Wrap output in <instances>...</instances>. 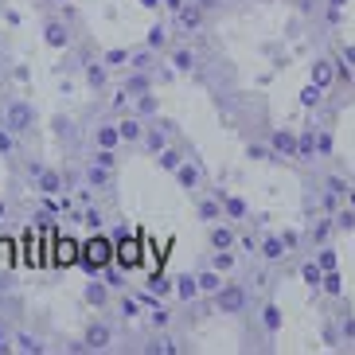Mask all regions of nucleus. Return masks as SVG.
<instances>
[{
  "label": "nucleus",
  "instance_id": "obj_24",
  "mask_svg": "<svg viewBox=\"0 0 355 355\" xmlns=\"http://www.w3.org/2000/svg\"><path fill=\"white\" fill-rule=\"evenodd\" d=\"M199 215H203V219H219V203H215V199L199 203Z\"/></svg>",
  "mask_w": 355,
  "mask_h": 355
},
{
  "label": "nucleus",
  "instance_id": "obj_7",
  "mask_svg": "<svg viewBox=\"0 0 355 355\" xmlns=\"http://www.w3.org/2000/svg\"><path fill=\"white\" fill-rule=\"evenodd\" d=\"M43 40L51 43V47H67V43H71V35H67V28L59 20H51L47 28H43Z\"/></svg>",
  "mask_w": 355,
  "mask_h": 355
},
{
  "label": "nucleus",
  "instance_id": "obj_32",
  "mask_svg": "<svg viewBox=\"0 0 355 355\" xmlns=\"http://www.w3.org/2000/svg\"><path fill=\"white\" fill-rule=\"evenodd\" d=\"M227 211L242 219V215H246V203H242V199H230V196H227Z\"/></svg>",
  "mask_w": 355,
  "mask_h": 355
},
{
  "label": "nucleus",
  "instance_id": "obj_37",
  "mask_svg": "<svg viewBox=\"0 0 355 355\" xmlns=\"http://www.w3.org/2000/svg\"><path fill=\"white\" fill-rule=\"evenodd\" d=\"M94 160H98V164H105V168H114V153H110V148H102Z\"/></svg>",
  "mask_w": 355,
  "mask_h": 355
},
{
  "label": "nucleus",
  "instance_id": "obj_41",
  "mask_svg": "<svg viewBox=\"0 0 355 355\" xmlns=\"http://www.w3.org/2000/svg\"><path fill=\"white\" fill-rule=\"evenodd\" d=\"M105 277H110V285H121V273H117L114 266H105Z\"/></svg>",
  "mask_w": 355,
  "mask_h": 355
},
{
  "label": "nucleus",
  "instance_id": "obj_43",
  "mask_svg": "<svg viewBox=\"0 0 355 355\" xmlns=\"http://www.w3.org/2000/svg\"><path fill=\"white\" fill-rule=\"evenodd\" d=\"M230 261H234L230 254H219V258H215V266H219V270H230Z\"/></svg>",
  "mask_w": 355,
  "mask_h": 355
},
{
  "label": "nucleus",
  "instance_id": "obj_46",
  "mask_svg": "<svg viewBox=\"0 0 355 355\" xmlns=\"http://www.w3.org/2000/svg\"><path fill=\"white\" fill-rule=\"evenodd\" d=\"M196 4H199V8H211V4H215V0H196Z\"/></svg>",
  "mask_w": 355,
  "mask_h": 355
},
{
  "label": "nucleus",
  "instance_id": "obj_17",
  "mask_svg": "<svg viewBox=\"0 0 355 355\" xmlns=\"http://www.w3.org/2000/svg\"><path fill=\"white\" fill-rule=\"evenodd\" d=\"M313 83H320V86L332 83V63H316L313 67Z\"/></svg>",
  "mask_w": 355,
  "mask_h": 355
},
{
  "label": "nucleus",
  "instance_id": "obj_23",
  "mask_svg": "<svg viewBox=\"0 0 355 355\" xmlns=\"http://www.w3.org/2000/svg\"><path fill=\"white\" fill-rule=\"evenodd\" d=\"M121 137H125V141H137V137H141V125H137V121H121Z\"/></svg>",
  "mask_w": 355,
  "mask_h": 355
},
{
  "label": "nucleus",
  "instance_id": "obj_13",
  "mask_svg": "<svg viewBox=\"0 0 355 355\" xmlns=\"http://www.w3.org/2000/svg\"><path fill=\"white\" fill-rule=\"evenodd\" d=\"M86 344H90V347H105V344H110V332H105L102 324H94V328L86 332Z\"/></svg>",
  "mask_w": 355,
  "mask_h": 355
},
{
  "label": "nucleus",
  "instance_id": "obj_25",
  "mask_svg": "<svg viewBox=\"0 0 355 355\" xmlns=\"http://www.w3.org/2000/svg\"><path fill=\"white\" fill-rule=\"evenodd\" d=\"M164 43H168V35H164V28L157 24V28L148 32V47H164Z\"/></svg>",
  "mask_w": 355,
  "mask_h": 355
},
{
  "label": "nucleus",
  "instance_id": "obj_15",
  "mask_svg": "<svg viewBox=\"0 0 355 355\" xmlns=\"http://www.w3.org/2000/svg\"><path fill=\"white\" fill-rule=\"evenodd\" d=\"M12 250H16V242H12V239H0V270H8L12 261H16V254H12Z\"/></svg>",
  "mask_w": 355,
  "mask_h": 355
},
{
  "label": "nucleus",
  "instance_id": "obj_9",
  "mask_svg": "<svg viewBox=\"0 0 355 355\" xmlns=\"http://www.w3.org/2000/svg\"><path fill=\"white\" fill-rule=\"evenodd\" d=\"M273 148L285 153V157H297V137H293V133H277V137H273Z\"/></svg>",
  "mask_w": 355,
  "mask_h": 355
},
{
  "label": "nucleus",
  "instance_id": "obj_22",
  "mask_svg": "<svg viewBox=\"0 0 355 355\" xmlns=\"http://www.w3.org/2000/svg\"><path fill=\"white\" fill-rule=\"evenodd\" d=\"M313 148H316L313 137H297V157H313Z\"/></svg>",
  "mask_w": 355,
  "mask_h": 355
},
{
  "label": "nucleus",
  "instance_id": "obj_38",
  "mask_svg": "<svg viewBox=\"0 0 355 355\" xmlns=\"http://www.w3.org/2000/svg\"><path fill=\"white\" fill-rule=\"evenodd\" d=\"M320 266H324V270H336V254L324 250V254H320Z\"/></svg>",
  "mask_w": 355,
  "mask_h": 355
},
{
  "label": "nucleus",
  "instance_id": "obj_48",
  "mask_svg": "<svg viewBox=\"0 0 355 355\" xmlns=\"http://www.w3.org/2000/svg\"><path fill=\"white\" fill-rule=\"evenodd\" d=\"M141 4H145V8H157V4H160V0H141Z\"/></svg>",
  "mask_w": 355,
  "mask_h": 355
},
{
  "label": "nucleus",
  "instance_id": "obj_4",
  "mask_svg": "<svg viewBox=\"0 0 355 355\" xmlns=\"http://www.w3.org/2000/svg\"><path fill=\"white\" fill-rule=\"evenodd\" d=\"M8 129H12V133L32 129V105H28V102H12L8 105Z\"/></svg>",
  "mask_w": 355,
  "mask_h": 355
},
{
  "label": "nucleus",
  "instance_id": "obj_31",
  "mask_svg": "<svg viewBox=\"0 0 355 355\" xmlns=\"http://www.w3.org/2000/svg\"><path fill=\"white\" fill-rule=\"evenodd\" d=\"M172 63H176V71H188V67H191V51H176V55H172Z\"/></svg>",
  "mask_w": 355,
  "mask_h": 355
},
{
  "label": "nucleus",
  "instance_id": "obj_45",
  "mask_svg": "<svg viewBox=\"0 0 355 355\" xmlns=\"http://www.w3.org/2000/svg\"><path fill=\"white\" fill-rule=\"evenodd\" d=\"M344 55H347V59H352V63H355V47H344Z\"/></svg>",
  "mask_w": 355,
  "mask_h": 355
},
{
  "label": "nucleus",
  "instance_id": "obj_11",
  "mask_svg": "<svg viewBox=\"0 0 355 355\" xmlns=\"http://www.w3.org/2000/svg\"><path fill=\"white\" fill-rule=\"evenodd\" d=\"M320 98H324V86H320V83H309V86L301 90V102H304V105H320Z\"/></svg>",
  "mask_w": 355,
  "mask_h": 355
},
{
  "label": "nucleus",
  "instance_id": "obj_44",
  "mask_svg": "<svg viewBox=\"0 0 355 355\" xmlns=\"http://www.w3.org/2000/svg\"><path fill=\"white\" fill-rule=\"evenodd\" d=\"M8 148H12V141H8L4 133H0V153H8Z\"/></svg>",
  "mask_w": 355,
  "mask_h": 355
},
{
  "label": "nucleus",
  "instance_id": "obj_49",
  "mask_svg": "<svg viewBox=\"0 0 355 355\" xmlns=\"http://www.w3.org/2000/svg\"><path fill=\"white\" fill-rule=\"evenodd\" d=\"M4 347H8V344H4V332H0V352H4Z\"/></svg>",
  "mask_w": 355,
  "mask_h": 355
},
{
  "label": "nucleus",
  "instance_id": "obj_2",
  "mask_svg": "<svg viewBox=\"0 0 355 355\" xmlns=\"http://www.w3.org/2000/svg\"><path fill=\"white\" fill-rule=\"evenodd\" d=\"M117 261L125 266V270H133V266H141V258H145V239H125L121 234V242L114 246Z\"/></svg>",
  "mask_w": 355,
  "mask_h": 355
},
{
  "label": "nucleus",
  "instance_id": "obj_5",
  "mask_svg": "<svg viewBox=\"0 0 355 355\" xmlns=\"http://www.w3.org/2000/svg\"><path fill=\"white\" fill-rule=\"evenodd\" d=\"M55 261H59V266H74V261H83V246L63 234V239L55 242Z\"/></svg>",
  "mask_w": 355,
  "mask_h": 355
},
{
  "label": "nucleus",
  "instance_id": "obj_20",
  "mask_svg": "<svg viewBox=\"0 0 355 355\" xmlns=\"http://www.w3.org/2000/svg\"><path fill=\"white\" fill-rule=\"evenodd\" d=\"M86 301H90V304H102V301H105V285H94V282H90V285H86Z\"/></svg>",
  "mask_w": 355,
  "mask_h": 355
},
{
  "label": "nucleus",
  "instance_id": "obj_6",
  "mask_svg": "<svg viewBox=\"0 0 355 355\" xmlns=\"http://www.w3.org/2000/svg\"><path fill=\"white\" fill-rule=\"evenodd\" d=\"M242 304H246V293L242 289H234V285L219 289V313H242Z\"/></svg>",
  "mask_w": 355,
  "mask_h": 355
},
{
  "label": "nucleus",
  "instance_id": "obj_34",
  "mask_svg": "<svg viewBox=\"0 0 355 355\" xmlns=\"http://www.w3.org/2000/svg\"><path fill=\"white\" fill-rule=\"evenodd\" d=\"M16 344H20V352H40V344H35L32 336H20V340H16Z\"/></svg>",
  "mask_w": 355,
  "mask_h": 355
},
{
  "label": "nucleus",
  "instance_id": "obj_10",
  "mask_svg": "<svg viewBox=\"0 0 355 355\" xmlns=\"http://www.w3.org/2000/svg\"><path fill=\"white\" fill-rule=\"evenodd\" d=\"M301 277H304V285H313V289H316V285H324V266H320V261H316V266L309 261V266L301 270Z\"/></svg>",
  "mask_w": 355,
  "mask_h": 355
},
{
  "label": "nucleus",
  "instance_id": "obj_35",
  "mask_svg": "<svg viewBox=\"0 0 355 355\" xmlns=\"http://www.w3.org/2000/svg\"><path fill=\"white\" fill-rule=\"evenodd\" d=\"M148 285H153V289H157V293H168V282H164V277H160V273H153V277H148Z\"/></svg>",
  "mask_w": 355,
  "mask_h": 355
},
{
  "label": "nucleus",
  "instance_id": "obj_1",
  "mask_svg": "<svg viewBox=\"0 0 355 355\" xmlns=\"http://www.w3.org/2000/svg\"><path fill=\"white\" fill-rule=\"evenodd\" d=\"M114 258H117V254H114V242L102 239V234H94L90 242H83V266H86L90 273L105 270V266H110Z\"/></svg>",
  "mask_w": 355,
  "mask_h": 355
},
{
  "label": "nucleus",
  "instance_id": "obj_42",
  "mask_svg": "<svg viewBox=\"0 0 355 355\" xmlns=\"http://www.w3.org/2000/svg\"><path fill=\"white\" fill-rule=\"evenodd\" d=\"M86 74H90V83H102V78H105V71H102V67H90Z\"/></svg>",
  "mask_w": 355,
  "mask_h": 355
},
{
  "label": "nucleus",
  "instance_id": "obj_50",
  "mask_svg": "<svg viewBox=\"0 0 355 355\" xmlns=\"http://www.w3.org/2000/svg\"><path fill=\"white\" fill-rule=\"evenodd\" d=\"M0 219H4V203H0Z\"/></svg>",
  "mask_w": 355,
  "mask_h": 355
},
{
  "label": "nucleus",
  "instance_id": "obj_39",
  "mask_svg": "<svg viewBox=\"0 0 355 355\" xmlns=\"http://www.w3.org/2000/svg\"><path fill=\"white\" fill-rule=\"evenodd\" d=\"M316 148H320V153H332V137H328V133L316 137Z\"/></svg>",
  "mask_w": 355,
  "mask_h": 355
},
{
  "label": "nucleus",
  "instance_id": "obj_29",
  "mask_svg": "<svg viewBox=\"0 0 355 355\" xmlns=\"http://www.w3.org/2000/svg\"><path fill=\"white\" fill-rule=\"evenodd\" d=\"M324 289H328V293H340V289H344V285H340V273H336V270H328V277H324Z\"/></svg>",
  "mask_w": 355,
  "mask_h": 355
},
{
  "label": "nucleus",
  "instance_id": "obj_36",
  "mask_svg": "<svg viewBox=\"0 0 355 355\" xmlns=\"http://www.w3.org/2000/svg\"><path fill=\"white\" fill-rule=\"evenodd\" d=\"M148 145H153V153H164V137H160V133H148Z\"/></svg>",
  "mask_w": 355,
  "mask_h": 355
},
{
  "label": "nucleus",
  "instance_id": "obj_8",
  "mask_svg": "<svg viewBox=\"0 0 355 355\" xmlns=\"http://www.w3.org/2000/svg\"><path fill=\"white\" fill-rule=\"evenodd\" d=\"M211 246H215V250H230V246H234V234H230L227 227H215L211 230Z\"/></svg>",
  "mask_w": 355,
  "mask_h": 355
},
{
  "label": "nucleus",
  "instance_id": "obj_12",
  "mask_svg": "<svg viewBox=\"0 0 355 355\" xmlns=\"http://www.w3.org/2000/svg\"><path fill=\"white\" fill-rule=\"evenodd\" d=\"M180 20L188 24V28H196V24L203 20V8H199V4H184V8H180Z\"/></svg>",
  "mask_w": 355,
  "mask_h": 355
},
{
  "label": "nucleus",
  "instance_id": "obj_26",
  "mask_svg": "<svg viewBox=\"0 0 355 355\" xmlns=\"http://www.w3.org/2000/svg\"><path fill=\"white\" fill-rule=\"evenodd\" d=\"M40 184H43V191H51V196L59 191V176H55V172H43V176H40Z\"/></svg>",
  "mask_w": 355,
  "mask_h": 355
},
{
  "label": "nucleus",
  "instance_id": "obj_18",
  "mask_svg": "<svg viewBox=\"0 0 355 355\" xmlns=\"http://www.w3.org/2000/svg\"><path fill=\"white\" fill-rule=\"evenodd\" d=\"M90 184L105 188V184H110V168H105V164H94V168H90Z\"/></svg>",
  "mask_w": 355,
  "mask_h": 355
},
{
  "label": "nucleus",
  "instance_id": "obj_47",
  "mask_svg": "<svg viewBox=\"0 0 355 355\" xmlns=\"http://www.w3.org/2000/svg\"><path fill=\"white\" fill-rule=\"evenodd\" d=\"M328 4H332V8H336V12H340V8H344V0H328Z\"/></svg>",
  "mask_w": 355,
  "mask_h": 355
},
{
  "label": "nucleus",
  "instance_id": "obj_33",
  "mask_svg": "<svg viewBox=\"0 0 355 355\" xmlns=\"http://www.w3.org/2000/svg\"><path fill=\"white\" fill-rule=\"evenodd\" d=\"M121 63H125V51H117L114 47V51L105 55V67H121Z\"/></svg>",
  "mask_w": 355,
  "mask_h": 355
},
{
  "label": "nucleus",
  "instance_id": "obj_14",
  "mask_svg": "<svg viewBox=\"0 0 355 355\" xmlns=\"http://www.w3.org/2000/svg\"><path fill=\"white\" fill-rule=\"evenodd\" d=\"M176 293L184 297V301H191L199 293V277H180V285H176Z\"/></svg>",
  "mask_w": 355,
  "mask_h": 355
},
{
  "label": "nucleus",
  "instance_id": "obj_3",
  "mask_svg": "<svg viewBox=\"0 0 355 355\" xmlns=\"http://www.w3.org/2000/svg\"><path fill=\"white\" fill-rule=\"evenodd\" d=\"M20 261H24V266H43V234H35V230H28V234H24Z\"/></svg>",
  "mask_w": 355,
  "mask_h": 355
},
{
  "label": "nucleus",
  "instance_id": "obj_19",
  "mask_svg": "<svg viewBox=\"0 0 355 355\" xmlns=\"http://www.w3.org/2000/svg\"><path fill=\"white\" fill-rule=\"evenodd\" d=\"M261 250H266V258H282V254H285V242H282V239H266V246H261Z\"/></svg>",
  "mask_w": 355,
  "mask_h": 355
},
{
  "label": "nucleus",
  "instance_id": "obj_27",
  "mask_svg": "<svg viewBox=\"0 0 355 355\" xmlns=\"http://www.w3.org/2000/svg\"><path fill=\"white\" fill-rule=\"evenodd\" d=\"M160 164L176 172V168H180V153H172V148H164V153H160Z\"/></svg>",
  "mask_w": 355,
  "mask_h": 355
},
{
  "label": "nucleus",
  "instance_id": "obj_30",
  "mask_svg": "<svg viewBox=\"0 0 355 355\" xmlns=\"http://www.w3.org/2000/svg\"><path fill=\"white\" fill-rule=\"evenodd\" d=\"M277 324H282V313H277V309H266V328H270V332H277Z\"/></svg>",
  "mask_w": 355,
  "mask_h": 355
},
{
  "label": "nucleus",
  "instance_id": "obj_21",
  "mask_svg": "<svg viewBox=\"0 0 355 355\" xmlns=\"http://www.w3.org/2000/svg\"><path fill=\"white\" fill-rule=\"evenodd\" d=\"M117 137H121V129H102V133H98V141H102V148H114Z\"/></svg>",
  "mask_w": 355,
  "mask_h": 355
},
{
  "label": "nucleus",
  "instance_id": "obj_28",
  "mask_svg": "<svg viewBox=\"0 0 355 355\" xmlns=\"http://www.w3.org/2000/svg\"><path fill=\"white\" fill-rule=\"evenodd\" d=\"M199 289L215 293V289H219V273H203V277H199Z\"/></svg>",
  "mask_w": 355,
  "mask_h": 355
},
{
  "label": "nucleus",
  "instance_id": "obj_16",
  "mask_svg": "<svg viewBox=\"0 0 355 355\" xmlns=\"http://www.w3.org/2000/svg\"><path fill=\"white\" fill-rule=\"evenodd\" d=\"M176 176H180V184H184V188H196V184H199V172L191 164H180Z\"/></svg>",
  "mask_w": 355,
  "mask_h": 355
},
{
  "label": "nucleus",
  "instance_id": "obj_40",
  "mask_svg": "<svg viewBox=\"0 0 355 355\" xmlns=\"http://www.w3.org/2000/svg\"><path fill=\"white\" fill-rule=\"evenodd\" d=\"M336 223H340V227H347V230H352V227H355V215H352V211H344V215H340V219H336Z\"/></svg>",
  "mask_w": 355,
  "mask_h": 355
}]
</instances>
